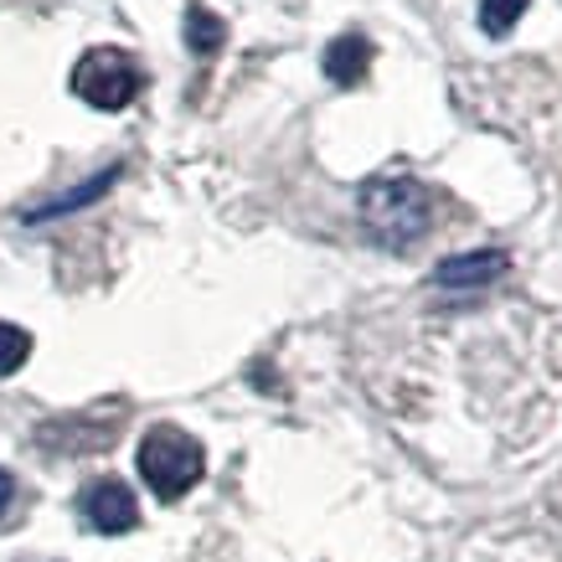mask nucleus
Segmentation results:
<instances>
[{"label":"nucleus","instance_id":"nucleus-1","mask_svg":"<svg viewBox=\"0 0 562 562\" xmlns=\"http://www.w3.org/2000/svg\"><path fill=\"white\" fill-rule=\"evenodd\" d=\"M357 212L367 238L382 248H413L434 227V191L413 176H372L357 191Z\"/></svg>","mask_w":562,"mask_h":562},{"label":"nucleus","instance_id":"nucleus-2","mask_svg":"<svg viewBox=\"0 0 562 562\" xmlns=\"http://www.w3.org/2000/svg\"><path fill=\"white\" fill-rule=\"evenodd\" d=\"M139 480L150 485L155 501H181L187 491H196L206 475V449L196 434L176 424H155L135 449Z\"/></svg>","mask_w":562,"mask_h":562},{"label":"nucleus","instance_id":"nucleus-3","mask_svg":"<svg viewBox=\"0 0 562 562\" xmlns=\"http://www.w3.org/2000/svg\"><path fill=\"white\" fill-rule=\"evenodd\" d=\"M145 88V72L124 47H88L78 63H72V93L88 103V109H103V114H120L139 99Z\"/></svg>","mask_w":562,"mask_h":562},{"label":"nucleus","instance_id":"nucleus-4","mask_svg":"<svg viewBox=\"0 0 562 562\" xmlns=\"http://www.w3.org/2000/svg\"><path fill=\"white\" fill-rule=\"evenodd\" d=\"M78 512H83V521L93 531H103V537H124V531L139 527V501H135V491H130L124 480H114V475L88 480L83 495H78Z\"/></svg>","mask_w":562,"mask_h":562},{"label":"nucleus","instance_id":"nucleus-5","mask_svg":"<svg viewBox=\"0 0 562 562\" xmlns=\"http://www.w3.org/2000/svg\"><path fill=\"white\" fill-rule=\"evenodd\" d=\"M512 258L501 254V248H480V254H460V258H443L439 269H434V284L443 290H480V284H491L506 273Z\"/></svg>","mask_w":562,"mask_h":562},{"label":"nucleus","instance_id":"nucleus-6","mask_svg":"<svg viewBox=\"0 0 562 562\" xmlns=\"http://www.w3.org/2000/svg\"><path fill=\"white\" fill-rule=\"evenodd\" d=\"M372 68V42L367 36H336L330 47H325V78L341 88H357Z\"/></svg>","mask_w":562,"mask_h":562},{"label":"nucleus","instance_id":"nucleus-7","mask_svg":"<svg viewBox=\"0 0 562 562\" xmlns=\"http://www.w3.org/2000/svg\"><path fill=\"white\" fill-rule=\"evenodd\" d=\"M120 171L124 166H103L99 176H88L83 187H72V191H63V196H52V202H42V206H32L26 212V222H52V217H68V212H78V206H88V202H99L103 191L120 181Z\"/></svg>","mask_w":562,"mask_h":562},{"label":"nucleus","instance_id":"nucleus-8","mask_svg":"<svg viewBox=\"0 0 562 562\" xmlns=\"http://www.w3.org/2000/svg\"><path fill=\"white\" fill-rule=\"evenodd\" d=\"M222 42H227V26H222V16H212L206 5H191V11H187V47L196 52V57H212Z\"/></svg>","mask_w":562,"mask_h":562},{"label":"nucleus","instance_id":"nucleus-9","mask_svg":"<svg viewBox=\"0 0 562 562\" xmlns=\"http://www.w3.org/2000/svg\"><path fill=\"white\" fill-rule=\"evenodd\" d=\"M531 0H480V32L485 36H506L516 21L527 16Z\"/></svg>","mask_w":562,"mask_h":562},{"label":"nucleus","instance_id":"nucleus-10","mask_svg":"<svg viewBox=\"0 0 562 562\" xmlns=\"http://www.w3.org/2000/svg\"><path fill=\"white\" fill-rule=\"evenodd\" d=\"M26 357H32V336L21 330V325L0 321V376H11L26 367Z\"/></svg>","mask_w":562,"mask_h":562},{"label":"nucleus","instance_id":"nucleus-11","mask_svg":"<svg viewBox=\"0 0 562 562\" xmlns=\"http://www.w3.org/2000/svg\"><path fill=\"white\" fill-rule=\"evenodd\" d=\"M11 501H16V475H11V470H0V516L11 512Z\"/></svg>","mask_w":562,"mask_h":562},{"label":"nucleus","instance_id":"nucleus-12","mask_svg":"<svg viewBox=\"0 0 562 562\" xmlns=\"http://www.w3.org/2000/svg\"><path fill=\"white\" fill-rule=\"evenodd\" d=\"M26 562H47V558H26Z\"/></svg>","mask_w":562,"mask_h":562}]
</instances>
